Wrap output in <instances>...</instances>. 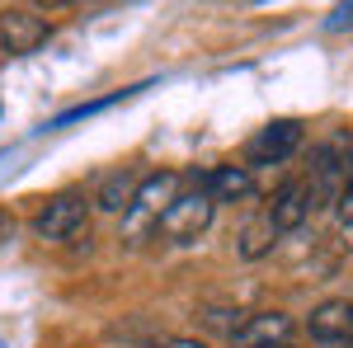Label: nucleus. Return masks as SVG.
<instances>
[{
	"label": "nucleus",
	"mask_w": 353,
	"mask_h": 348,
	"mask_svg": "<svg viewBox=\"0 0 353 348\" xmlns=\"http://www.w3.org/2000/svg\"><path fill=\"white\" fill-rule=\"evenodd\" d=\"M306 334L321 348H353V301L330 296L306 316Z\"/></svg>",
	"instance_id": "6e6552de"
},
{
	"label": "nucleus",
	"mask_w": 353,
	"mask_h": 348,
	"mask_svg": "<svg viewBox=\"0 0 353 348\" xmlns=\"http://www.w3.org/2000/svg\"><path fill=\"white\" fill-rule=\"evenodd\" d=\"M48 38H52V24L38 10H28V5H5L0 10V52L28 57V52H38Z\"/></svg>",
	"instance_id": "423d86ee"
},
{
	"label": "nucleus",
	"mask_w": 353,
	"mask_h": 348,
	"mask_svg": "<svg viewBox=\"0 0 353 348\" xmlns=\"http://www.w3.org/2000/svg\"><path fill=\"white\" fill-rule=\"evenodd\" d=\"M174 198H179V174H174V170L146 174L141 188H137V198H132V207L123 212V236L132 245H141L146 236H156V231H161V216L170 212Z\"/></svg>",
	"instance_id": "f257e3e1"
},
{
	"label": "nucleus",
	"mask_w": 353,
	"mask_h": 348,
	"mask_svg": "<svg viewBox=\"0 0 353 348\" xmlns=\"http://www.w3.org/2000/svg\"><path fill=\"white\" fill-rule=\"evenodd\" d=\"M14 231H19V216L10 212V207H0V249L14 240Z\"/></svg>",
	"instance_id": "2eb2a0df"
},
{
	"label": "nucleus",
	"mask_w": 353,
	"mask_h": 348,
	"mask_svg": "<svg viewBox=\"0 0 353 348\" xmlns=\"http://www.w3.org/2000/svg\"><path fill=\"white\" fill-rule=\"evenodd\" d=\"M273 245H278V226L269 221V212H259L241 231V245H236V249H241V259H264Z\"/></svg>",
	"instance_id": "f8f14e48"
},
{
	"label": "nucleus",
	"mask_w": 353,
	"mask_h": 348,
	"mask_svg": "<svg viewBox=\"0 0 353 348\" xmlns=\"http://www.w3.org/2000/svg\"><path fill=\"white\" fill-rule=\"evenodd\" d=\"M301 136H306V127H301L297 118H273V123H264L259 132L245 141V165H250V170L288 165L301 151Z\"/></svg>",
	"instance_id": "20e7f679"
},
{
	"label": "nucleus",
	"mask_w": 353,
	"mask_h": 348,
	"mask_svg": "<svg viewBox=\"0 0 353 348\" xmlns=\"http://www.w3.org/2000/svg\"><path fill=\"white\" fill-rule=\"evenodd\" d=\"M212 216H217V198L198 184V188L179 193V198L170 203V212L161 216L156 240H165V245H193L203 231H208V226H212Z\"/></svg>",
	"instance_id": "f03ea898"
},
{
	"label": "nucleus",
	"mask_w": 353,
	"mask_h": 348,
	"mask_svg": "<svg viewBox=\"0 0 353 348\" xmlns=\"http://www.w3.org/2000/svg\"><path fill=\"white\" fill-rule=\"evenodd\" d=\"M33 5H43V10H61V5H71V0H33Z\"/></svg>",
	"instance_id": "f3484780"
},
{
	"label": "nucleus",
	"mask_w": 353,
	"mask_h": 348,
	"mask_svg": "<svg viewBox=\"0 0 353 348\" xmlns=\"http://www.w3.org/2000/svg\"><path fill=\"white\" fill-rule=\"evenodd\" d=\"M334 221L353 240V151H349V174H344V188H339V203H334Z\"/></svg>",
	"instance_id": "ddd939ff"
},
{
	"label": "nucleus",
	"mask_w": 353,
	"mask_h": 348,
	"mask_svg": "<svg viewBox=\"0 0 353 348\" xmlns=\"http://www.w3.org/2000/svg\"><path fill=\"white\" fill-rule=\"evenodd\" d=\"M269 221L278 226V236H292V231H301L306 226V216L316 212V198H311V184L306 179H288V184L278 188L269 198Z\"/></svg>",
	"instance_id": "1a4fd4ad"
},
{
	"label": "nucleus",
	"mask_w": 353,
	"mask_h": 348,
	"mask_svg": "<svg viewBox=\"0 0 353 348\" xmlns=\"http://www.w3.org/2000/svg\"><path fill=\"white\" fill-rule=\"evenodd\" d=\"M137 348H208V344L184 339V334H156V339H146V344H137Z\"/></svg>",
	"instance_id": "4468645a"
},
{
	"label": "nucleus",
	"mask_w": 353,
	"mask_h": 348,
	"mask_svg": "<svg viewBox=\"0 0 353 348\" xmlns=\"http://www.w3.org/2000/svg\"><path fill=\"white\" fill-rule=\"evenodd\" d=\"M292 334H297V320L288 311H259V316H245L231 329L226 348H288Z\"/></svg>",
	"instance_id": "0eeeda50"
},
{
	"label": "nucleus",
	"mask_w": 353,
	"mask_h": 348,
	"mask_svg": "<svg viewBox=\"0 0 353 348\" xmlns=\"http://www.w3.org/2000/svg\"><path fill=\"white\" fill-rule=\"evenodd\" d=\"M344 24H353V0L339 5V14H330V28H344Z\"/></svg>",
	"instance_id": "dca6fc26"
},
{
	"label": "nucleus",
	"mask_w": 353,
	"mask_h": 348,
	"mask_svg": "<svg viewBox=\"0 0 353 348\" xmlns=\"http://www.w3.org/2000/svg\"><path fill=\"white\" fill-rule=\"evenodd\" d=\"M344 174H349V146H344L339 136L311 151V170H306V184H311V198H316V207H334V203H339Z\"/></svg>",
	"instance_id": "39448f33"
},
{
	"label": "nucleus",
	"mask_w": 353,
	"mask_h": 348,
	"mask_svg": "<svg viewBox=\"0 0 353 348\" xmlns=\"http://www.w3.org/2000/svg\"><path fill=\"white\" fill-rule=\"evenodd\" d=\"M85 226H90V198L81 188H61L33 212V236L38 240H76Z\"/></svg>",
	"instance_id": "7ed1b4c3"
},
{
	"label": "nucleus",
	"mask_w": 353,
	"mask_h": 348,
	"mask_svg": "<svg viewBox=\"0 0 353 348\" xmlns=\"http://www.w3.org/2000/svg\"><path fill=\"white\" fill-rule=\"evenodd\" d=\"M193 179L208 188L217 203H245V198L254 193V174H250V165H212L208 174H193Z\"/></svg>",
	"instance_id": "9d476101"
},
{
	"label": "nucleus",
	"mask_w": 353,
	"mask_h": 348,
	"mask_svg": "<svg viewBox=\"0 0 353 348\" xmlns=\"http://www.w3.org/2000/svg\"><path fill=\"white\" fill-rule=\"evenodd\" d=\"M141 179H146V174H137V170H113L109 179L99 184L94 203H99L104 212H128L132 198H137V188H141Z\"/></svg>",
	"instance_id": "9b49d317"
}]
</instances>
